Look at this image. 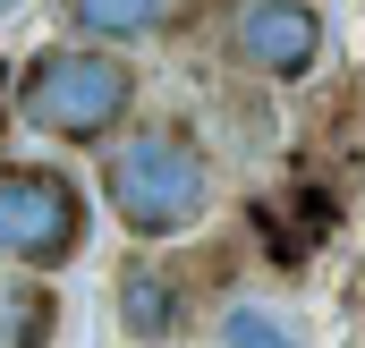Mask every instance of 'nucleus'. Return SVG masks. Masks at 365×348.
<instances>
[{"mask_svg":"<svg viewBox=\"0 0 365 348\" xmlns=\"http://www.w3.org/2000/svg\"><path fill=\"white\" fill-rule=\"evenodd\" d=\"M102 195H110V213H119L128 238H179L212 204V170H204V153H195L187 128H136L102 162Z\"/></svg>","mask_w":365,"mask_h":348,"instance_id":"obj_1","label":"nucleus"},{"mask_svg":"<svg viewBox=\"0 0 365 348\" xmlns=\"http://www.w3.org/2000/svg\"><path fill=\"white\" fill-rule=\"evenodd\" d=\"M136 111V68L102 43H60V51H34L26 60V86H17V119L60 136V145H102L119 136V119Z\"/></svg>","mask_w":365,"mask_h":348,"instance_id":"obj_2","label":"nucleus"},{"mask_svg":"<svg viewBox=\"0 0 365 348\" xmlns=\"http://www.w3.org/2000/svg\"><path fill=\"white\" fill-rule=\"evenodd\" d=\"M86 247V195L60 170H0V263L60 272Z\"/></svg>","mask_w":365,"mask_h":348,"instance_id":"obj_3","label":"nucleus"},{"mask_svg":"<svg viewBox=\"0 0 365 348\" xmlns=\"http://www.w3.org/2000/svg\"><path fill=\"white\" fill-rule=\"evenodd\" d=\"M238 51H247L264 77H306V68L323 60V9H306V0H247Z\"/></svg>","mask_w":365,"mask_h":348,"instance_id":"obj_4","label":"nucleus"},{"mask_svg":"<svg viewBox=\"0 0 365 348\" xmlns=\"http://www.w3.org/2000/svg\"><path fill=\"white\" fill-rule=\"evenodd\" d=\"M68 26L86 43H145L162 26V0H68Z\"/></svg>","mask_w":365,"mask_h":348,"instance_id":"obj_5","label":"nucleus"},{"mask_svg":"<svg viewBox=\"0 0 365 348\" xmlns=\"http://www.w3.org/2000/svg\"><path fill=\"white\" fill-rule=\"evenodd\" d=\"M119 314H128L136 340H162V332L179 323V289H170V272H128V280H119Z\"/></svg>","mask_w":365,"mask_h":348,"instance_id":"obj_6","label":"nucleus"},{"mask_svg":"<svg viewBox=\"0 0 365 348\" xmlns=\"http://www.w3.org/2000/svg\"><path fill=\"white\" fill-rule=\"evenodd\" d=\"M221 348H306L297 323H280L272 306H230L221 314Z\"/></svg>","mask_w":365,"mask_h":348,"instance_id":"obj_7","label":"nucleus"},{"mask_svg":"<svg viewBox=\"0 0 365 348\" xmlns=\"http://www.w3.org/2000/svg\"><path fill=\"white\" fill-rule=\"evenodd\" d=\"M9 9H17V0H0V17H9Z\"/></svg>","mask_w":365,"mask_h":348,"instance_id":"obj_8","label":"nucleus"}]
</instances>
